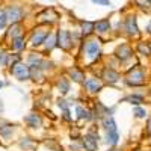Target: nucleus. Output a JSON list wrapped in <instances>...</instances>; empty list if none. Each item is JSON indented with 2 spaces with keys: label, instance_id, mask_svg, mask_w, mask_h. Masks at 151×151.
<instances>
[{
  "label": "nucleus",
  "instance_id": "nucleus-23",
  "mask_svg": "<svg viewBox=\"0 0 151 151\" xmlns=\"http://www.w3.org/2000/svg\"><path fill=\"white\" fill-rule=\"evenodd\" d=\"M71 77H73L74 82H82L83 80V73H80L77 70H73L71 71Z\"/></svg>",
  "mask_w": 151,
  "mask_h": 151
},
{
  "label": "nucleus",
  "instance_id": "nucleus-8",
  "mask_svg": "<svg viewBox=\"0 0 151 151\" xmlns=\"http://www.w3.org/2000/svg\"><path fill=\"white\" fill-rule=\"evenodd\" d=\"M145 82V74L142 70H134L130 76H129V79H127V83L129 85H142Z\"/></svg>",
  "mask_w": 151,
  "mask_h": 151
},
{
  "label": "nucleus",
  "instance_id": "nucleus-18",
  "mask_svg": "<svg viewBox=\"0 0 151 151\" xmlns=\"http://www.w3.org/2000/svg\"><path fill=\"white\" fill-rule=\"evenodd\" d=\"M103 125L106 127L107 132H109V130H116V124H115V121H113L112 116H106V118L103 119Z\"/></svg>",
  "mask_w": 151,
  "mask_h": 151
},
{
  "label": "nucleus",
  "instance_id": "nucleus-3",
  "mask_svg": "<svg viewBox=\"0 0 151 151\" xmlns=\"http://www.w3.org/2000/svg\"><path fill=\"white\" fill-rule=\"evenodd\" d=\"M58 45L64 50H68L71 47V35L68 30H59L58 32Z\"/></svg>",
  "mask_w": 151,
  "mask_h": 151
},
{
  "label": "nucleus",
  "instance_id": "nucleus-5",
  "mask_svg": "<svg viewBox=\"0 0 151 151\" xmlns=\"http://www.w3.org/2000/svg\"><path fill=\"white\" fill-rule=\"evenodd\" d=\"M125 30H127V33L132 35V36L139 35V27H137L136 15H129L127 18H125Z\"/></svg>",
  "mask_w": 151,
  "mask_h": 151
},
{
  "label": "nucleus",
  "instance_id": "nucleus-24",
  "mask_svg": "<svg viewBox=\"0 0 151 151\" xmlns=\"http://www.w3.org/2000/svg\"><path fill=\"white\" fill-rule=\"evenodd\" d=\"M134 3L139 6V8H142V9H148V8L151 6L150 0H134Z\"/></svg>",
  "mask_w": 151,
  "mask_h": 151
},
{
  "label": "nucleus",
  "instance_id": "nucleus-2",
  "mask_svg": "<svg viewBox=\"0 0 151 151\" xmlns=\"http://www.w3.org/2000/svg\"><path fill=\"white\" fill-rule=\"evenodd\" d=\"M6 15H8V21L18 23L23 18V9L18 5H11L6 8Z\"/></svg>",
  "mask_w": 151,
  "mask_h": 151
},
{
  "label": "nucleus",
  "instance_id": "nucleus-9",
  "mask_svg": "<svg viewBox=\"0 0 151 151\" xmlns=\"http://www.w3.org/2000/svg\"><path fill=\"white\" fill-rule=\"evenodd\" d=\"M85 86L88 88V91H89V92H98L100 89H101V88H103V85H101V82H100L98 79H88L86 82H85Z\"/></svg>",
  "mask_w": 151,
  "mask_h": 151
},
{
  "label": "nucleus",
  "instance_id": "nucleus-20",
  "mask_svg": "<svg viewBox=\"0 0 151 151\" xmlns=\"http://www.w3.org/2000/svg\"><path fill=\"white\" fill-rule=\"evenodd\" d=\"M59 91L62 94H67L70 91V83H68L67 79H60V82H59Z\"/></svg>",
  "mask_w": 151,
  "mask_h": 151
},
{
  "label": "nucleus",
  "instance_id": "nucleus-33",
  "mask_svg": "<svg viewBox=\"0 0 151 151\" xmlns=\"http://www.w3.org/2000/svg\"><path fill=\"white\" fill-rule=\"evenodd\" d=\"M2 86H3V82H0V89H2Z\"/></svg>",
  "mask_w": 151,
  "mask_h": 151
},
{
  "label": "nucleus",
  "instance_id": "nucleus-11",
  "mask_svg": "<svg viewBox=\"0 0 151 151\" xmlns=\"http://www.w3.org/2000/svg\"><path fill=\"white\" fill-rule=\"evenodd\" d=\"M116 56L121 59V60H127L130 56H132V48L129 45H121L116 52Z\"/></svg>",
  "mask_w": 151,
  "mask_h": 151
},
{
  "label": "nucleus",
  "instance_id": "nucleus-17",
  "mask_svg": "<svg viewBox=\"0 0 151 151\" xmlns=\"http://www.w3.org/2000/svg\"><path fill=\"white\" fill-rule=\"evenodd\" d=\"M12 47H14L15 50H21L24 48V38L21 35L15 36V38H12Z\"/></svg>",
  "mask_w": 151,
  "mask_h": 151
},
{
  "label": "nucleus",
  "instance_id": "nucleus-10",
  "mask_svg": "<svg viewBox=\"0 0 151 151\" xmlns=\"http://www.w3.org/2000/svg\"><path fill=\"white\" fill-rule=\"evenodd\" d=\"M94 26H95V30L100 32V33H104L110 29V21L107 18H103V20H98L97 23H94Z\"/></svg>",
  "mask_w": 151,
  "mask_h": 151
},
{
  "label": "nucleus",
  "instance_id": "nucleus-27",
  "mask_svg": "<svg viewBox=\"0 0 151 151\" xmlns=\"http://www.w3.org/2000/svg\"><path fill=\"white\" fill-rule=\"evenodd\" d=\"M91 2L95 5H100V6H110L112 5L110 0H91Z\"/></svg>",
  "mask_w": 151,
  "mask_h": 151
},
{
  "label": "nucleus",
  "instance_id": "nucleus-4",
  "mask_svg": "<svg viewBox=\"0 0 151 151\" xmlns=\"http://www.w3.org/2000/svg\"><path fill=\"white\" fill-rule=\"evenodd\" d=\"M85 50H86V55L91 60L97 59L100 56V44L98 41H88L86 45H85Z\"/></svg>",
  "mask_w": 151,
  "mask_h": 151
},
{
  "label": "nucleus",
  "instance_id": "nucleus-21",
  "mask_svg": "<svg viewBox=\"0 0 151 151\" xmlns=\"http://www.w3.org/2000/svg\"><path fill=\"white\" fill-rule=\"evenodd\" d=\"M8 23V15H6V11L0 9V30H2Z\"/></svg>",
  "mask_w": 151,
  "mask_h": 151
},
{
  "label": "nucleus",
  "instance_id": "nucleus-7",
  "mask_svg": "<svg viewBox=\"0 0 151 151\" xmlns=\"http://www.w3.org/2000/svg\"><path fill=\"white\" fill-rule=\"evenodd\" d=\"M83 147L88 150V151H95L97 147H98V134H86L83 137Z\"/></svg>",
  "mask_w": 151,
  "mask_h": 151
},
{
  "label": "nucleus",
  "instance_id": "nucleus-19",
  "mask_svg": "<svg viewBox=\"0 0 151 151\" xmlns=\"http://www.w3.org/2000/svg\"><path fill=\"white\" fill-rule=\"evenodd\" d=\"M56 44H58V36H55V35L50 33V35L47 36V40H45V47H47V50H52Z\"/></svg>",
  "mask_w": 151,
  "mask_h": 151
},
{
  "label": "nucleus",
  "instance_id": "nucleus-6",
  "mask_svg": "<svg viewBox=\"0 0 151 151\" xmlns=\"http://www.w3.org/2000/svg\"><path fill=\"white\" fill-rule=\"evenodd\" d=\"M48 35H50V30H45V29H38V30H35L33 35H32V40H30L32 45L36 47V45L45 42V40H47Z\"/></svg>",
  "mask_w": 151,
  "mask_h": 151
},
{
  "label": "nucleus",
  "instance_id": "nucleus-28",
  "mask_svg": "<svg viewBox=\"0 0 151 151\" xmlns=\"http://www.w3.org/2000/svg\"><path fill=\"white\" fill-rule=\"evenodd\" d=\"M139 52H142V53H145V55H150V53H151V48H150L148 45H144V42H141V44H139Z\"/></svg>",
  "mask_w": 151,
  "mask_h": 151
},
{
  "label": "nucleus",
  "instance_id": "nucleus-29",
  "mask_svg": "<svg viewBox=\"0 0 151 151\" xmlns=\"http://www.w3.org/2000/svg\"><path fill=\"white\" fill-rule=\"evenodd\" d=\"M0 65H8V55L0 53Z\"/></svg>",
  "mask_w": 151,
  "mask_h": 151
},
{
  "label": "nucleus",
  "instance_id": "nucleus-34",
  "mask_svg": "<svg viewBox=\"0 0 151 151\" xmlns=\"http://www.w3.org/2000/svg\"><path fill=\"white\" fill-rule=\"evenodd\" d=\"M150 2H151V0H150Z\"/></svg>",
  "mask_w": 151,
  "mask_h": 151
},
{
  "label": "nucleus",
  "instance_id": "nucleus-30",
  "mask_svg": "<svg viewBox=\"0 0 151 151\" xmlns=\"http://www.w3.org/2000/svg\"><path fill=\"white\" fill-rule=\"evenodd\" d=\"M59 104V107H62V109H64V110H67L68 107H67V104H65V101H64V100H60V101L58 103Z\"/></svg>",
  "mask_w": 151,
  "mask_h": 151
},
{
  "label": "nucleus",
  "instance_id": "nucleus-31",
  "mask_svg": "<svg viewBox=\"0 0 151 151\" xmlns=\"http://www.w3.org/2000/svg\"><path fill=\"white\" fill-rule=\"evenodd\" d=\"M147 32L151 35V20H150V21H148V24H147Z\"/></svg>",
  "mask_w": 151,
  "mask_h": 151
},
{
  "label": "nucleus",
  "instance_id": "nucleus-26",
  "mask_svg": "<svg viewBox=\"0 0 151 151\" xmlns=\"http://www.w3.org/2000/svg\"><path fill=\"white\" fill-rule=\"evenodd\" d=\"M133 113H134V115H136L137 118H145V115H147V112H145L142 107H136Z\"/></svg>",
  "mask_w": 151,
  "mask_h": 151
},
{
  "label": "nucleus",
  "instance_id": "nucleus-32",
  "mask_svg": "<svg viewBox=\"0 0 151 151\" xmlns=\"http://www.w3.org/2000/svg\"><path fill=\"white\" fill-rule=\"evenodd\" d=\"M147 130H148V133L151 134V119L148 121V129H147Z\"/></svg>",
  "mask_w": 151,
  "mask_h": 151
},
{
  "label": "nucleus",
  "instance_id": "nucleus-22",
  "mask_svg": "<svg viewBox=\"0 0 151 151\" xmlns=\"http://www.w3.org/2000/svg\"><path fill=\"white\" fill-rule=\"evenodd\" d=\"M127 101H130L132 104H141V103H144V98L141 95H132L127 98Z\"/></svg>",
  "mask_w": 151,
  "mask_h": 151
},
{
  "label": "nucleus",
  "instance_id": "nucleus-14",
  "mask_svg": "<svg viewBox=\"0 0 151 151\" xmlns=\"http://www.w3.org/2000/svg\"><path fill=\"white\" fill-rule=\"evenodd\" d=\"M80 26H82V33H83L85 36L91 35V33L95 30L94 23H91V21H82V23H80Z\"/></svg>",
  "mask_w": 151,
  "mask_h": 151
},
{
  "label": "nucleus",
  "instance_id": "nucleus-1",
  "mask_svg": "<svg viewBox=\"0 0 151 151\" xmlns=\"http://www.w3.org/2000/svg\"><path fill=\"white\" fill-rule=\"evenodd\" d=\"M14 68H11L12 74L15 76L18 80H27L30 77V68L24 64H17V65H12Z\"/></svg>",
  "mask_w": 151,
  "mask_h": 151
},
{
  "label": "nucleus",
  "instance_id": "nucleus-12",
  "mask_svg": "<svg viewBox=\"0 0 151 151\" xmlns=\"http://www.w3.org/2000/svg\"><path fill=\"white\" fill-rule=\"evenodd\" d=\"M76 115H77L79 119H85V121H89V119L92 118L91 112L88 110V109H85V107H82V106L76 107Z\"/></svg>",
  "mask_w": 151,
  "mask_h": 151
},
{
  "label": "nucleus",
  "instance_id": "nucleus-15",
  "mask_svg": "<svg viewBox=\"0 0 151 151\" xmlns=\"http://www.w3.org/2000/svg\"><path fill=\"white\" fill-rule=\"evenodd\" d=\"M104 79H106L109 83H115V82H118L119 76H118V73L112 71V70H106V71H104Z\"/></svg>",
  "mask_w": 151,
  "mask_h": 151
},
{
  "label": "nucleus",
  "instance_id": "nucleus-25",
  "mask_svg": "<svg viewBox=\"0 0 151 151\" xmlns=\"http://www.w3.org/2000/svg\"><path fill=\"white\" fill-rule=\"evenodd\" d=\"M0 133L5 137H9V134L12 133V127L11 125H3V127H0Z\"/></svg>",
  "mask_w": 151,
  "mask_h": 151
},
{
  "label": "nucleus",
  "instance_id": "nucleus-13",
  "mask_svg": "<svg viewBox=\"0 0 151 151\" xmlns=\"http://www.w3.org/2000/svg\"><path fill=\"white\" fill-rule=\"evenodd\" d=\"M26 122L30 125V127H33V129L40 127V125L42 124V121H41L40 115H35V113H30L29 116H26Z\"/></svg>",
  "mask_w": 151,
  "mask_h": 151
},
{
  "label": "nucleus",
  "instance_id": "nucleus-16",
  "mask_svg": "<svg viewBox=\"0 0 151 151\" xmlns=\"http://www.w3.org/2000/svg\"><path fill=\"white\" fill-rule=\"evenodd\" d=\"M118 139H119V134H118L116 130H109L107 132V144L116 145L118 144Z\"/></svg>",
  "mask_w": 151,
  "mask_h": 151
}]
</instances>
